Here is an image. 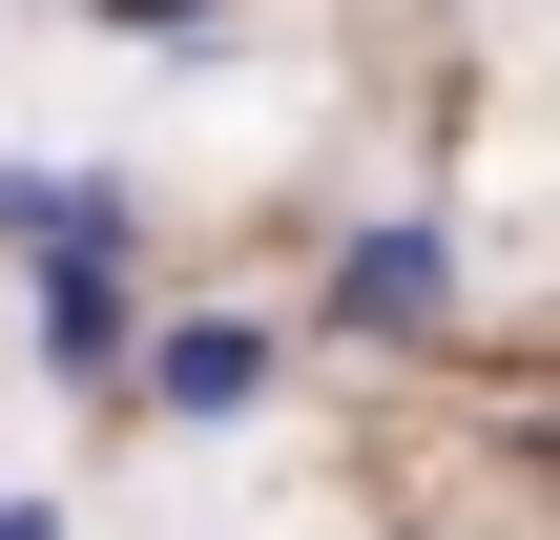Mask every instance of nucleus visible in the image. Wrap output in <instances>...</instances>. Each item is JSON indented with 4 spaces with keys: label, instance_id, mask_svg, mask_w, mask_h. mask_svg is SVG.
Wrapping results in <instances>:
<instances>
[{
    "label": "nucleus",
    "instance_id": "nucleus-1",
    "mask_svg": "<svg viewBox=\"0 0 560 540\" xmlns=\"http://www.w3.org/2000/svg\"><path fill=\"white\" fill-rule=\"evenodd\" d=\"M270 375H291V333L270 312H145V416H187V437H229V416H270Z\"/></svg>",
    "mask_w": 560,
    "mask_h": 540
},
{
    "label": "nucleus",
    "instance_id": "nucleus-2",
    "mask_svg": "<svg viewBox=\"0 0 560 540\" xmlns=\"http://www.w3.org/2000/svg\"><path fill=\"white\" fill-rule=\"evenodd\" d=\"M0 271H145V187L125 166H0Z\"/></svg>",
    "mask_w": 560,
    "mask_h": 540
},
{
    "label": "nucleus",
    "instance_id": "nucleus-3",
    "mask_svg": "<svg viewBox=\"0 0 560 540\" xmlns=\"http://www.w3.org/2000/svg\"><path fill=\"white\" fill-rule=\"evenodd\" d=\"M21 354L62 395H125L145 375V271H21Z\"/></svg>",
    "mask_w": 560,
    "mask_h": 540
},
{
    "label": "nucleus",
    "instance_id": "nucleus-4",
    "mask_svg": "<svg viewBox=\"0 0 560 540\" xmlns=\"http://www.w3.org/2000/svg\"><path fill=\"white\" fill-rule=\"evenodd\" d=\"M436 312H457V229L436 208H395V229L332 250V333H436Z\"/></svg>",
    "mask_w": 560,
    "mask_h": 540
},
{
    "label": "nucleus",
    "instance_id": "nucleus-5",
    "mask_svg": "<svg viewBox=\"0 0 560 540\" xmlns=\"http://www.w3.org/2000/svg\"><path fill=\"white\" fill-rule=\"evenodd\" d=\"M0 540H62V499H0Z\"/></svg>",
    "mask_w": 560,
    "mask_h": 540
}]
</instances>
